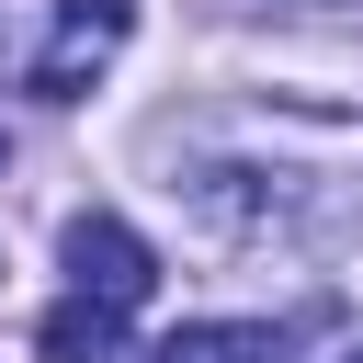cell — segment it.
<instances>
[{"instance_id": "6da1fadb", "label": "cell", "mask_w": 363, "mask_h": 363, "mask_svg": "<svg viewBox=\"0 0 363 363\" xmlns=\"http://www.w3.org/2000/svg\"><path fill=\"white\" fill-rule=\"evenodd\" d=\"M125 34H136L125 0H57V23H45V45H34L23 91H34V102H79V91L125 57Z\"/></svg>"}, {"instance_id": "7a4b0ae2", "label": "cell", "mask_w": 363, "mask_h": 363, "mask_svg": "<svg viewBox=\"0 0 363 363\" xmlns=\"http://www.w3.org/2000/svg\"><path fill=\"white\" fill-rule=\"evenodd\" d=\"M68 272H79V295H102V306H147V284H159V250L125 227V216H68Z\"/></svg>"}, {"instance_id": "3957f363", "label": "cell", "mask_w": 363, "mask_h": 363, "mask_svg": "<svg viewBox=\"0 0 363 363\" xmlns=\"http://www.w3.org/2000/svg\"><path fill=\"white\" fill-rule=\"evenodd\" d=\"M34 352H45V363H136V352H125V306H102V295H68V306H45Z\"/></svg>"}, {"instance_id": "277c9868", "label": "cell", "mask_w": 363, "mask_h": 363, "mask_svg": "<svg viewBox=\"0 0 363 363\" xmlns=\"http://www.w3.org/2000/svg\"><path fill=\"white\" fill-rule=\"evenodd\" d=\"M159 363H272V329H238V318H193L159 340Z\"/></svg>"}, {"instance_id": "5b68a950", "label": "cell", "mask_w": 363, "mask_h": 363, "mask_svg": "<svg viewBox=\"0 0 363 363\" xmlns=\"http://www.w3.org/2000/svg\"><path fill=\"white\" fill-rule=\"evenodd\" d=\"M352 363H363V352H352Z\"/></svg>"}, {"instance_id": "8992f818", "label": "cell", "mask_w": 363, "mask_h": 363, "mask_svg": "<svg viewBox=\"0 0 363 363\" xmlns=\"http://www.w3.org/2000/svg\"><path fill=\"white\" fill-rule=\"evenodd\" d=\"M0 159H11V147H0Z\"/></svg>"}]
</instances>
